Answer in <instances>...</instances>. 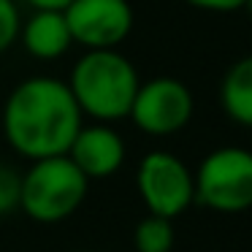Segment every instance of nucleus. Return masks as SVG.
<instances>
[{"instance_id":"1","label":"nucleus","mask_w":252,"mask_h":252,"mask_svg":"<svg viewBox=\"0 0 252 252\" xmlns=\"http://www.w3.org/2000/svg\"><path fill=\"white\" fill-rule=\"evenodd\" d=\"M82 109L65 82L30 76L11 90L3 106V133L14 152L28 160L65 155L82 127Z\"/></svg>"},{"instance_id":"2","label":"nucleus","mask_w":252,"mask_h":252,"mask_svg":"<svg viewBox=\"0 0 252 252\" xmlns=\"http://www.w3.org/2000/svg\"><path fill=\"white\" fill-rule=\"evenodd\" d=\"M138 84V73L125 55L117 49H87L73 65L68 90L82 114L114 122L127 117Z\"/></svg>"},{"instance_id":"3","label":"nucleus","mask_w":252,"mask_h":252,"mask_svg":"<svg viewBox=\"0 0 252 252\" xmlns=\"http://www.w3.org/2000/svg\"><path fill=\"white\" fill-rule=\"evenodd\" d=\"M30 168L22 174V198L19 209H25L30 220L44 225H55L68 220L87 195L90 179L73 165L68 155L30 160Z\"/></svg>"},{"instance_id":"4","label":"nucleus","mask_w":252,"mask_h":252,"mask_svg":"<svg viewBox=\"0 0 252 252\" xmlns=\"http://www.w3.org/2000/svg\"><path fill=\"white\" fill-rule=\"evenodd\" d=\"M195 201L212 212L236 214L252 206V152L244 147H220L201 160L192 174Z\"/></svg>"},{"instance_id":"5","label":"nucleus","mask_w":252,"mask_h":252,"mask_svg":"<svg viewBox=\"0 0 252 252\" xmlns=\"http://www.w3.org/2000/svg\"><path fill=\"white\" fill-rule=\"evenodd\" d=\"M127 117L147 136H174L192 117V93L185 82L174 76L149 79L138 84Z\"/></svg>"},{"instance_id":"6","label":"nucleus","mask_w":252,"mask_h":252,"mask_svg":"<svg viewBox=\"0 0 252 252\" xmlns=\"http://www.w3.org/2000/svg\"><path fill=\"white\" fill-rule=\"evenodd\" d=\"M136 185L144 206L158 217L174 220L195 201L192 171L171 152H149L138 165Z\"/></svg>"},{"instance_id":"7","label":"nucleus","mask_w":252,"mask_h":252,"mask_svg":"<svg viewBox=\"0 0 252 252\" xmlns=\"http://www.w3.org/2000/svg\"><path fill=\"white\" fill-rule=\"evenodd\" d=\"M71 41L84 49H117L133 30L127 0H71L63 8Z\"/></svg>"},{"instance_id":"8","label":"nucleus","mask_w":252,"mask_h":252,"mask_svg":"<svg viewBox=\"0 0 252 252\" xmlns=\"http://www.w3.org/2000/svg\"><path fill=\"white\" fill-rule=\"evenodd\" d=\"M68 158L73 160L79 171L93 179H109L111 174L122 168L125 163V141L122 136L109 127L106 122L98 125H82L68 147Z\"/></svg>"},{"instance_id":"9","label":"nucleus","mask_w":252,"mask_h":252,"mask_svg":"<svg viewBox=\"0 0 252 252\" xmlns=\"http://www.w3.org/2000/svg\"><path fill=\"white\" fill-rule=\"evenodd\" d=\"M19 38L35 60H57L73 44L63 11L52 8H35L33 17L19 28Z\"/></svg>"},{"instance_id":"10","label":"nucleus","mask_w":252,"mask_h":252,"mask_svg":"<svg viewBox=\"0 0 252 252\" xmlns=\"http://www.w3.org/2000/svg\"><path fill=\"white\" fill-rule=\"evenodd\" d=\"M225 114L239 125L252 127V55L236 60L220 84Z\"/></svg>"},{"instance_id":"11","label":"nucleus","mask_w":252,"mask_h":252,"mask_svg":"<svg viewBox=\"0 0 252 252\" xmlns=\"http://www.w3.org/2000/svg\"><path fill=\"white\" fill-rule=\"evenodd\" d=\"M136 252H171L174 250V220L149 214L133 230Z\"/></svg>"},{"instance_id":"12","label":"nucleus","mask_w":252,"mask_h":252,"mask_svg":"<svg viewBox=\"0 0 252 252\" xmlns=\"http://www.w3.org/2000/svg\"><path fill=\"white\" fill-rule=\"evenodd\" d=\"M19 28H22V17L14 0H0V55L14 46L19 38Z\"/></svg>"},{"instance_id":"13","label":"nucleus","mask_w":252,"mask_h":252,"mask_svg":"<svg viewBox=\"0 0 252 252\" xmlns=\"http://www.w3.org/2000/svg\"><path fill=\"white\" fill-rule=\"evenodd\" d=\"M19 198H22V174L0 165V214L19 209Z\"/></svg>"},{"instance_id":"14","label":"nucleus","mask_w":252,"mask_h":252,"mask_svg":"<svg viewBox=\"0 0 252 252\" xmlns=\"http://www.w3.org/2000/svg\"><path fill=\"white\" fill-rule=\"evenodd\" d=\"M187 6L201 8V11H214V14H230L244 8V0H185Z\"/></svg>"},{"instance_id":"15","label":"nucleus","mask_w":252,"mask_h":252,"mask_svg":"<svg viewBox=\"0 0 252 252\" xmlns=\"http://www.w3.org/2000/svg\"><path fill=\"white\" fill-rule=\"evenodd\" d=\"M33 8H52V11H63L71 0H28Z\"/></svg>"},{"instance_id":"16","label":"nucleus","mask_w":252,"mask_h":252,"mask_svg":"<svg viewBox=\"0 0 252 252\" xmlns=\"http://www.w3.org/2000/svg\"><path fill=\"white\" fill-rule=\"evenodd\" d=\"M244 8L250 11V17H252V0H244Z\"/></svg>"}]
</instances>
